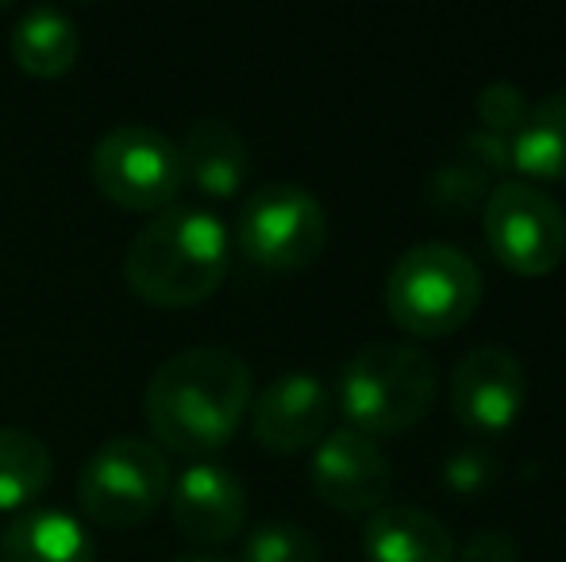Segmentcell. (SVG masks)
Listing matches in <instances>:
<instances>
[{"label":"cell","instance_id":"obj_8","mask_svg":"<svg viewBox=\"0 0 566 562\" xmlns=\"http://www.w3.org/2000/svg\"><path fill=\"white\" fill-rule=\"evenodd\" d=\"M90 173L108 201L132 212L170 209L186 185L178 142L150 124H119L105 131L93 147Z\"/></svg>","mask_w":566,"mask_h":562},{"label":"cell","instance_id":"obj_7","mask_svg":"<svg viewBox=\"0 0 566 562\" xmlns=\"http://www.w3.org/2000/svg\"><path fill=\"white\" fill-rule=\"evenodd\" d=\"M482 227L493 258L521 278H544L566 258V212L536 181H497L485 193Z\"/></svg>","mask_w":566,"mask_h":562},{"label":"cell","instance_id":"obj_4","mask_svg":"<svg viewBox=\"0 0 566 562\" xmlns=\"http://www.w3.org/2000/svg\"><path fill=\"white\" fill-rule=\"evenodd\" d=\"M482 305V274L474 258L451 243H417L386 274V312L417 339L451 336Z\"/></svg>","mask_w":566,"mask_h":562},{"label":"cell","instance_id":"obj_21","mask_svg":"<svg viewBox=\"0 0 566 562\" xmlns=\"http://www.w3.org/2000/svg\"><path fill=\"white\" fill-rule=\"evenodd\" d=\"M432 197L451 212H467L474 209L478 201L485 197V170L482 166H470V162H454L440 178L432 181Z\"/></svg>","mask_w":566,"mask_h":562},{"label":"cell","instance_id":"obj_22","mask_svg":"<svg viewBox=\"0 0 566 562\" xmlns=\"http://www.w3.org/2000/svg\"><path fill=\"white\" fill-rule=\"evenodd\" d=\"M497 474V463L485 450H459L454 458H448L443 466V481L454 489L459 497H478Z\"/></svg>","mask_w":566,"mask_h":562},{"label":"cell","instance_id":"obj_10","mask_svg":"<svg viewBox=\"0 0 566 562\" xmlns=\"http://www.w3.org/2000/svg\"><path fill=\"white\" fill-rule=\"evenodd\" d=\"M313 489L321 494L324 505L339 512H366L381 509L394 489V466L378 439L339 427L316 443L313 455Z\"/></svg>","mask_w":566,"mask_h":562},{"label":"cell","instance_id":"obj_11","mask_svg":"<svg viewBox=\"0 0 566 562\" xmlns=\"http://www.w3.org/2000/svg\"><path fill=\"white\" fill-rule=\"evenodd\" d=\"M332 393L308 370L274 378L251 405V432L274 455H297L328 435Z\"/></svg>","mask_w":566,"mask_h":562},{"label":"cell","instance_id":"obj_23","mask_svg":"<svg viewBox=\"0 0 566 562\" xmlns=\"http://www.w3.org/2000/svg\"><path fill=\"white\" fill-rule=\"evenodd\" d=\"M454 562H516V540L505 532H478Z\"/></svg>","mask_w":566,"mask_h":562},{"label":"cell","instance_id":"obj_2","mask_svg":"<svg viewBox=\"0 0 566 562\" xmlns=\"http://www.w3.org/2000/svg\"><path fill=\"white\" fill-rule=\"evenodd\" d=\"M228 274V227L197 204H170L143 224L124 255V282L158 308L209 300Z\"/></svg>","mask_w":566,"mask_h":562},{"label":"cell","instance_id":"obj_20","mask_svg":"<svg viewBox=\"0 0 566 562\" xmlns=\"http://www.w3.org/2000/svg\"><path fill=\"white\" fill-rule=\"evenodd\" d=\"M528 108L532 105L524 100V93L509 82H493L478 93V120H482V131H490V136L513 139L524 116H528Z\"/></svg>","mask_w":566,"mask_h":562},{"label":"cell","instance_id":"obj_5","mask_svg":"<svg viewBox=\"0 0 566 562\" xmlns=\"http://www.w3.org/2000/svg\"><path fill=\"white\" fill-rule=\"evenodd\" d=\"M235 240L262 271H305L328 247V212L297 181H270L243 201Z\"/></svg>","mask_w":566,"mask_h":562},{"label":"cell","instance_id":"obj_18","mask_svg":"<svg viewBox=\"0 0 566 562\" xmlns=\"http://www.w3.org/2000/svg\"><path fill=\"white\" fill-rule=\"evenodd\" d=\"M54 458L35 432L0 427V509H23L46 489Z\"/></svg>","mask_w":566,"mask_h":562},{"label":"cell","instance_id":"obj_14","mask_svg":"<svg viewBox=\"0 0 566 562\" xmlns=\"http://www.w3.org/2000/svg\"><path fill=\"white\" fill-rule=\"evenodd\" d=\"M178 150L181 166H186V181H193L205 197H220V201L235 197L247 173H251L247 139L228 120H217V116H201L197 124H189Z\"/></svg>","mask_w":566,"mask_h":562},{"label":"cell","instance_id":"obj_16","mask_svg":"<svg viewBox=\"0 0 566 562\" xmlns=\"http://www.w3.org/2000/svg\"><path fill=\"white\" fill-rule=\"evenodd\" d=\"M8 51L12 62L31 77H62L74 70L77 51H82V31H77L74 15L62 8L39 4L15 20L12 35H8Z\"/></svg>","mask_w":566,"mask_h":562},{"label":"cell","instance_id":"obj_17","mask_svg":"<svg viewBox=\"0 0 566 562\" xmlns=\"http://www.w3.org/2000/svg\"><path fill=\"white\" fill-rule=\"evenodd\" d=\"M513 166L539 181H566V89L528 108L516 136L509 139Z\"/></svg>","mask_w":566,"mask_h":562},{"label":"cell","instance_id":"obj_19","mask_svg":"<svg viewBox=\"0 0 566 562\" xmlns=\"http://www.w3.org/2000/svg\"><path fill=\"white\" fill-rule=\"evenodd\" d=\"M239 562H321V543L293 520H266L247 536Z\"/></svg>","mask_w":566,"mask_h":562},{"label":"cell","instance_id":"obj_3","mask_svg":"<svg viewBox=\"0 0 566 562\" xmlns=\"http://www.w3.org/2000/svg\"><path fill=\"white\" fill-rule=\"evenodd\" d=\"M440 390L432 354L412 343H366L339 370V409L363 435H401L428 416Z\"/></svg>","mask_w":566,"mask_h":562},{"label":"cell","instance_id":"obj_12","mask_svg":"<svg viewBox=\"0 0 566 562\" xmlns=\"http://www.w3.org/2000/svg\"><path fill=\"white\" fill-rule=\"evenodd\" d=\"M170 512L181 536L197 543H224L247 520V489L228 466L197 463L174 481Z\"/></svg>","mask_w":566,"mask_h":562},{"label":"cell","instance_id":"obj_24","mask_svg":"<svg viewBox=\"0 0 566 562\" xmlns=\"http://www.w3.org/2000/svg\"><path fill=\"white\" fill-rule=\"evenodd\" d=\"M174 562H235V559H224V555H181Z\"/></svg>","mask_w":566,"mask_h":562},{"label":"cell","instance_id":"obj_1","mask_svg":"<svg viewBox=\"0 0 566 562\" xmlns=\"http://www.w3.org/2000/svg\"><path fill=\"white\" fill-rule=\"evenodd\" d=\"M251 409V367L220 343L186 347L158 362L143 390V413L163 447L212 455L239 432Z\"/></svg>","mask_w":566,"mask_h":562},{"label":"cell","instance_id":"obj_9","mask_svg":"<svg viewBox=\"0 0 566 562\" xmlns=\"http://www.w3.org/2000/svg\"><path fill=\"white\" fill-rule=\"evenodd\" d=\"M528 397V378L505 347H474L451 374V413L467 432L501 435L516 424Z\"/></svg>","mask_w":566,"mask_h":562},{"label":"cell","instance_id":"obj_13","mask_svg":"<svg viewBox=\"0 0 566 562\" xmlns=\"http://www.w3.org/2000/svg\"><path fill=\"white\" fill-rule=\"evenodd\" d=\"M370 562H454V540L440 517L417 505H381L363 524Z\"/></svg>","mask_w":566,"mask_h":562},{"label":"cell","instance_id":"obj_6","mask_svg":"<svg viewBox=\"0 0 566 562\" xmlns=\"http://www.w3.org/2000/svg\"><path fill=\"white\" fill-rule=\"evenodd\" d=\"M170 494V463L158 443L139 435L105 439L77 474V501L85 517L108 528H132L147 520Z\"/></svg>","mask_w":566,"mask_h":562},{"label":"cell","instance_id":"obj_15","mask_svg":"<svg viewBox=\"0 0 566 562\" xmlns=\"http://www.w3.org/2000/svg\"><path fill=\"white\" fill-rule=\"evenodd\" d=\"M0 562H93V536L62 509H28L4 528Z\"/></svg>","mask_w":566,"mask_h":562}]
</instances>
